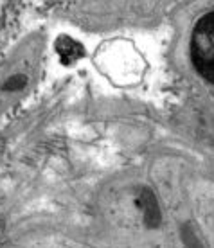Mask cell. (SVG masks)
<instances>
[{
	"label": "cell",
	"instance_id": "cell-1",
	"mask_svg": "<svg viewBox=\"0 0 214 248\" xmlns=\"http://www.w3.org/2000/svg\"><path fill=\"white\" fill-rule=\"evenodd\" d=\"M58 52H60V56L63 60H67V62H74L77 58L83 56V47L77 42L74 40H70V38H61L56 45Z\"/></svg>",
	"mask_w": 214,
	"mask_h": 248
}]
</instances>
